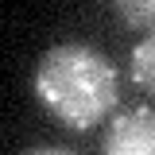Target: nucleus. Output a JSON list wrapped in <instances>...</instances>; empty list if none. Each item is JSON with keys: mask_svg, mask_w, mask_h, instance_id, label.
<instances>
[{"mask_svg": "<svg viewBox=\"0 0 155 155\" xmlns=\"http://www.w3.org/2000/svg\"><path fill=\"white\" fill-rule=\"evenodd\" d=\"M35 97L70 132H89L120 101V74L89 43H54L35 66Z\"/></svg>", "mask_w": 155, "mask_h": 155, "instance_id": "f257e3e1", "label": "nucleus"}, {"mask_svg": "<svg viewBox=\"0 0 155 155\" xmlns=\"http://www.w3.org/2000/svg\"><path fill=\"white\" fill-rule=\"evenodd\" d=\"M101 155H155V109L136 105L116 113L101 136Z\"/></svg>", "mask_w": 155, "mask_h": 155, "instance_id": "f03ea898", "label": "nucleus"}, {"mask_svg": "<svg viewBox=\"0 0 155 155\" xmlns=\"http://www.w3.org/2000/svg\"><path fill=\"white\" fill-rule=\"evenodd\" d=\"M128 78H132L140 89L155 93V31L143 35L132 51H128Z\"/></svg>", "mask_w": 155, "mask_h": 155, "instance_id": "7ed1b4c3", "label": "nucleus"}, {"mask_svg": "<svg viewBox=\"0 0 155 155\" xmlns=\"http://www.w3.org/2000/svg\"><path fill=\"white\" fill-rule=\"evenodd\" d=\"M128 27H143L147 35L155 31V0H120L113 8Z\"/></svg>", "mask_w": 155, "mask_h": 155, "instance_id": "20e7f679", "label": "nucleus"}, {"mask_svg": "<svg viewBox=\"0 0 155 155\" xmlns=\"http://www.w3.org/2000/svg\"><path fill=\"white\" fill-rule=\"evenodd\" d=\"M19 155H78V151H70V147H54V143H39V147H27V151H19Z\"/></svg>", "mask_w": 155, "mask_h": 155, "instance_id": "39448f33", "label": "nucleus"}]
</instances>
